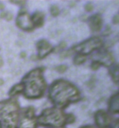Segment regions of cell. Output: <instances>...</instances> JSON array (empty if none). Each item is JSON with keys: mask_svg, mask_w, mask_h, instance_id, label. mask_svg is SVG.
Here are the masks:
<instances>
[{"mask_svg": "<svg viewBox=\"0 0 119 128\" xmlns=\"http://www.w3.org/2000/svg\"><path fill=\"white\" fill-rule=\"evenodd\" d=\"M72 51H73L72 50H69V51H66L63 52L61 54V56L62 58H64L72 54Z\"/></svg>", "mask_w": 119, "mask_h": 128, "instance_id": "19", "label": "cell"}, {"mask_svg": "<svg viewBox=\"0 0 119 128\" xmlns=\"http://www.w3.org/2000/svg\"><path fill=\"white\" fill-rule=\"evenodd\" d=\"M21 57H22L24 58V57H26V54H25V52H22V54H21Z\"/></svg>", "mask_w": 119, "mask_h": 128, "instance_id": "26", "label": "cell"}, {"mask_svg": "<svg viewBox=\"0 0 119 128\" xmlns=\"http://www.w3.org/2000/svg\"><path fill=\"white\" fill-rule=\"evenodd\" d=\"M24 94L28 98H37L43 94L46 83L42 75V70L37 68L27 74L22 80Z\"/></svg>", "mask_w": 119, "mask_h": 128, "instance_id": "2", "label": "cell"}, {"mask_svg": "<svg viewBox=\"0 0 119 128\" xmlns=\"http://www.w3.org/2000/svg\"><path fill=\"white\" fill-rule=\"evenodd\" d=\"M102 44V42L101 38L93 37L76 46L73 48V50L80 53V54L85 55L100 48Z\"/></svg>", "mask_w": 119, "mask_h": 128, "instance_id": "5", "label": "cell"}, {"mask_svg": "<svg viewBox=\"0 0 119 128\" xmlns=\"http://www.w3.org/2000/svg\"><path fill=\"white\" fill-rule=\"evenodd\" d=\"M6 17L7 20H11L12 19L13 16H12V14H11L9 13L8 14H7Z\"/></svg>", "mask_w": 119, "mask_h": 128, "instance_id": "23", "label": "cell"}, {"mask_svg": "<svg viewBox=\"0 0 119 128\" xmlns=\"http://www.w3.org/2000/svg\"><path fill=\"white\" fill-rule=\"evenodd\" d=\"M16 24L20 28L26 31H31L34 28L32 19L25 10L20 12L16 19Z\"/></svg>", "mask_w": 119, "mask_h": 128, "instance_id": "7", "label": "cell"}, {"mask_svg": "<svg viewBox=\"0 0 119 128\" xmlns=\"http://www.w3.org/2000/svg\"><path fill=\"white\" fill-rule=\"evenodd\" d=\"M113 23L114 24H118L119 23V16L116 15L113 17Z\"/></svg>", "mask_w": 119, "mask_h": 128, "instance_id": "22", "label": "cell"}, {"mask_svg": "<svg viewBox=\"0 0 119 128\" xmlns=\"http://www.w3.org/2000/svg\"><path fill=\"white\" fill-rule=\"evenodd\" d=\"M102 19L101 17L98 15H94L89 20V26L93 31H98L102 26Z\"/></svg>", "mask_w": 119, "mask_h": 128, "instance_id": "10", "label": "cell"}, {"mask_svg": "<svg viewBox=\"0 0 119 128\" xmlns=\"http://www.w3.org/2000/svg\"><path fill=\"white\" fill-rule=\"evenodd\" d=\"M0 16H1V17L2 18H3V17H4L5 16H6V13H5V12H2V13L1 14Z\"/></svg>", "mask_w": 119, "mask_h": 128, "instance_id": "25", "label": "cell"}, {"mask_svg": "<svg viewBox=\"0 0 119 128\" xmlns=\"http://www.w3.org/2000/svg\"><path fill=\"white\" fill-rule=\"evenodd\" d=\"M19 106L15 99L0 102V128H17Z\"/></svg>", "mask_w": 119, "mask_h": 128, "instance_id": "3", "label": "cell"}, {"mask_svg": "<svg viewBox=\"0 0 119 128\" xmlns=\"http://www.w3.org/2000/svg\"><path fill=\"white\" fill-rule=\"evenodd\" d=\"M50 12L51 13L52 15L54 16H56L59 14L60 11L58 8V7L56 6H52L50 10Z\"/></svg>", "mask_w": 119, "mask_h": 128, "instance_id": "16", "label": "cell"}, {"mask_svg": "<svg viewBox=\"0 0 119 128\" xmlns=\"http://www.w3.org/2000/svg\"><path fill=\"white\" fill-rule=\"evenodd\" d=\"M85 10L87 11L90 12V11H92L93 10V5L92 4L88 3V4H87V5L85 6Z\"/></svg>", "mask_w": 119, "mask_h": 128, "instance_id": "20", "label": "cell"}, {"mask_svg": "<svg viewBox=\"0 0 119 128\" xmlns=\"http://www.w3.org/2000/svg\"><path fill=\"white\" fill-rule=\"evenodd\" d=\"M24 90V86L23 84H17L11 88L9 93L10 96H14L21 92Z\"/></svg>", "mask_w": 119, "mask_h": 128, "instance_id": "13", "label": "cell"}, {"mask_svg": "<svg viewBox=\"0 0 119 128\" xmlns=\"http://www.w3.org/2000/svg\"><path fill=\"white\" fill-rule=\"evenodd\" d=\"M61 113L56 109H46L38 118V122L42 125H60L62 124L60 119Z\"/></svg>", "mask_w": 119, "mask_h": 128, "instance_id": "4", "label": "cell"}, {"mask_svg": "<svg viewBox=\"0 0 119 128\" xmlns=\"http://www.w3.org/2000/svg\"><path fill=\"white\" fill-rule=\"evenodd\" d=\"M44 15L41 12H36L34 14L32 18V21L34 26L41 27L44 24Z\"/></svg>", "mask_w": 119, "mask_h": 128, "instance_id": "11", "label": "cell"}, {"mask_svg": "<svg viewBox=\"0 0 119 128\" xmlns=\"http://www.w3.org/2000/svg\"><path fill=\"white\" fill-rule=\"evenodd\" d=\"M67 66L65 65H61L60 66L58 67H56V69L58 71V72L60 73H63L64 72L65 70L67 69Z\"/></svg>", "mask_w": 119, "mask_h": 128, "instance_id": "17", "label": "cell"}, {"mask_svg": "<svg viewBox=\"0 0 119 128\" xmlns=\"http://www.w3.org/2000/svg\"><path fill=\"white\" fill-rule=\"evenodd\" d=\"M11 2L16 4L17 5H23L26 3V1L25 0H11L10 1Z\"/></svg>", "mask_w": 119, "mask_h": 128, "instance_id": "21", "label": "cell"}, {"mask_svg": "<svg viewBox=\"0 0 119 128\" xmlns=\"http://www.w3.org/2000/svg\"><path fill=\"white\" fill-rule=\"evenodd\" d=\"M86 57L85 55L82 54H78L76 55L74 58V64H82L85 61H86Z\"/></svg>", "mask_w": 119, "mask_h": 128, "instance_id": "15", "label": "cell"}, {"mask_svg": "<svg viewBox=\"0 0 119 128\" xmlns=\"http://www.w3.org/2000/svg\"><path fill=\"white\" fill-rule=\"evenodd\" d=\"M4 8V6L3 5V4L0 5V9H3V8Z\"/></svg>", "mask_w": 119, "mask_h": 128, "instance_id": "28", "label": "cell"}, {"mask_svg": "<svg viewBox=\"0 0 119 128\" xmlns=\"http://www.w3.org/2000/svg\"><path fill=\"white\" fill-rule=\"evenodd\" d=\"M66 46H67L66 43L65 42H62L61 43V44L59 46V47H60V48L61 49V48H64Z\"/></svg>", "mask_w": 119, "mask_h": 128, "instance_id": "24", "label": "cell"}, {"mask_svg": "<svg viewBox=\"0 0 119 128\" xmlns=\"http://www.w3.org/2000/svg\"><path fill=\"white\" fill-rule=\"evenodd\" d=\"M110 106L113 110H119V93L112 98L110 101Z\"/></svg>", "mask_w": 119, "mask_h": 128, "instance_id": "12", "label": "cell"}, {"mask_svg": "<svg viewBox=\"0 0 119 128\" xmlns=\"http://www.w3.org/2000/svg\"><path fill=\"white\" fill-rule=\"evenodd\" d=\"M111 76L114 81H119V66H116L112 68L110 71Z\"/></svg>", "mask_w": 119, "mask_h": 128, "instance_id": "14", "label": "cell"}, {"mask_svg": "<svg viewBox=\"0 0 119 128\" xmlns=\"http://www.w3.org/2000/svg\"><path fill=\"white\" fill-rule=\"evenodd\" d=\"M49 96L56 105L63 107L79 99V93L74 85L67 81L58 80L52 84Z\"/></svg>", "mask_w": 119, "mask_h": 128, "instance_id": "1", "label": "cell"}, {"mask_svg": "<svg viewBox=\"0 0 119 128\" xmlns=\"http://www.w3.org/2000/svg\"><path fill=\"white\" fill-rule=\"evenodd\" d=\"M100 64L96 61H94L93 63L91 64V68L93 70H97L99 67Z\"/></svg>", "mask_w": 119, "mask_h": 128, "instance_id": "18", "label": "cell"}, {"mask_svg": "<svg viewBox=\"0 0 119 128\" xmlns=\"http://www.w3.org/2000/svg\"><path fill=\"white\" fill-rule=\"evenodd\" d=\"M3 84V80H0V85H2Z\"/></svg>", "mask_w": 119, "mask_h": 128, "instance_id": "29", "label": "cell"}, {"mask_svg": "<svg viewBox=\"0 0 119 128\" xmlns=\"http://www.w3.org/2000/svg\"><path fill=\"white\" fill-rule=\"evenodd\" d=\"M37 47L38 50V57L40 58H44L53 49L51 45L44 40L39 41L37 43Z\"/></svg>", "mask_w": 119, "mask_h": 128, "instance_id": "9", "label": "cell"}, {"mask_svg": "<svg viewBox=\"0 0 119 128\" xmlns=\"http://www.w3.org/2000/svg\"><path fill=\"white\" fill-rule=\"evenodd\" d=\"M94 61L105 66H109L113 63L114 58L109 52L102 51L93 55L92 57Z\"/></svg>", "mask_w": 119, "mask_h": 128, "instance_id": "8", "label": "cell"}, {"mask_svg": "<svg viewBox=\"0 0 119 128\" xmlns=\"http://www.w3.org/2000/svg\"><path fill=\"white\" fill-rule=\"evenodd\" d=\"M17 128H36L37 121L34 114V109L29 107L24 109L21 113Z\"/></svg>", "mask_w": 119, "mask_h": 128, "instance_id": "6", "label": "cell"}, {"mask_svg": "<svg viewBox=\"0 0 119 128\" xmlns=\"http://www.w3.org/2000/svg\"><path fill=\"white\" fill-rule=\"evenodd\" d=\"M3 64V60L2 58L0 57V66H2Z\"/></svg>", "mask_w": 119, "mask_h": 128, "instance_id": "27", "label": "cell"}]
</instances>
